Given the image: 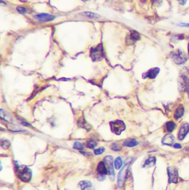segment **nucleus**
<instances>
[{
    "label": "nucleus",
    "instance_id": "f257e3e1",
    "mask_svg": "<svg viewBox=\"0 0 189 190\" xmlns=\"http://www.w3.org/2000/svg\"><path fill=\"white\" fill-rule=\"evenodd\" d=\"M17 176L21 181L28 182L32 178V171L26 166H20L17 169Z\"/></svg>",
    "mask_w": 189,
    "mask_h": 190
},
{
    "label": "nucleus",
    "instance_id": "f03ea898",
    "mask_svg": "<svg viewBox=\"0 0 189 190\" xmlns=\"http://www.w3.org/2000/svg\"><path fill=\"white\" fill-rule=\"evenodd\" d=\"M90 57L93 61L101 60L104 57V51L102 45L99 44L96 47L92 48L90 51Z\"/></svg>",
    "mask_w": 189,
    "mask_h": 190
},
{
    "label": "nucleus",
    "instance_id": "7ed1b4c3",
    "mask_svg": "<svg viewBox=\"0 0 189 190\" xmlns=\"http://www.w3.org/2000/svg\"><path fill=\"white\" fill-rule=\"evenodd\" d=\"M110 129L112 132L117 135H121V133L125 129L124 123L120 120H116L110 123Z\"/></svg>",
    "mask_w": 189,
    "mask_h": 190
},
{
    "label": "nucleus",
    "instance_id": "20e7f679",
    "mask_svg": "<svg viewBox=\"0 0 189 190\" xmlns=\"http://www.w3.org/2000/svg\"><path fill=\"white\" fill-rule=\"evenodd\" d=\"M128 159L127 160V162L126 161L125 162L124 166L121 170V171L118 174V185L120 187L123 186L125 181V179L126 177L128 167H129V164H130V162L131 161L130 160H128Z\"/></svg>",
    "mask_w": 189,
    "mask_h": 190
},
{
    "label": "nucleus",
    "instance_id": "39448f33",
    "mask_svg": "<svg viewBox=\"0 0 189 190\" xmlns=\"http://www.w3.org/2000/svg\"><path fill=\"white\" fill-rule=\"evenodd\" d=\"M104 162L107 167L110 178L114 180V171L113 167V158L111 156H107L104 158Z\"/></svg>",
    "mask_w": 189,
    "mask_h": 190
},
{
    "label": "nucleus",
    "instance_id": "423d86ee",
    "mask_svg": "<svg viewBox=\"0 0 189 190\" xmlns=\"http://www.w3.org/2000/svg\"><path fill=\"white\" fill-rule=\"evenodd\" d=\"M173 60L177 64H183L187 60V58L181 51H179L178 52L173 53L172 55Z\"/></svg>",
    "mask_w": 189,
    "mask_h": 190
},
{
    "label": "nucleus",
    "instance_id": "0eeeda50",
    "mask_svg": "<svg viewBox=\"0 0 189 190\" xmlns=\"http://www.w3.org/2000/svg\"><path fill=\"white\" fill-rule=\"evenodd\" d=\"M169 175V182L177 183L178 180V173L177 170L174 167H169L168 169Z\"/></svg>",
    "mask_w": 189,
    "mask_h": 190
},
{
    "label": "nucleus",
    "instance_id": "6e6552de",
    "mask_svg": "<svg viewBox=\"0 0 189 190\" xmlns=\"http://www.w3.org/2000/svg\"><path fill=\"white\" fill-rule=\"evenodd\" d=\"M189 132V123H186L181 126L178 134V138L179 140H182L185 138L186 135Z\"/></svg>",
    "mask_w": 189,
    "mask_h": 190
},
{
    "label": "nucleus",
    "instance_id": "1a4fd4ad",
    "mask_svg": "<svg viewBox=\"0 0 189 190\" xmlns=\"http://www.w3.org/2000/svg\"><path fill=\"white\" fill-rule=\"evenodd\" d=\"M159 72H160V69L159 68L155 67V68L151 69L144 75V78H149L151 79L155 78L157 76Z\"/></svg>",
    "mask_w": 189,
    "mask_h": 190
},
{
    "label": "nucleus",
    "instance_id": "9d476101",
    "mask_svg": "<svg viewBox=\"0 0 189 190\" xmlns=\"http://www.w3.org/2000/svg\"><path fill=\"white\" fill-rule=\"evenodd\" d=\"M35 17L37 20L42 21L43 22L51 21L54 19V17L47 13H40V14L37 15Z\"/></svg>",
    "mask_w": 189,
    "mask_h": 190
},
{
    "label": "nucleus",
    "instance_id": "9b49d317",
    "mask_svg": "<svg viewBox=\"0 0 189 190\" xmlns=\"http://www.w3.org/2000/svg\"><path fill=\"white\" fill-rule=\"evenodd\" d=\"M175 141V138L173 135L168 134L162 139V143L164 145L170 146L173 145Z\"/></svg>",
    "mask_w": 189,
    "mask_h": 190
},
{
    "label": "nucleus",
    "instance_id": "f8f14e48",
    "mask_svg": "<svg viewBox=\"0 0 189 190\" xmlns=\"http://www.w3.org/2000/svg\"><path fill=\"white\" fill-rule=\"evenodd\" d=\"M97 171L101 175L107 174H108V169L105 165L104 162H100L97 166Z\"/></svg>",
    "mask_w": 189,
    "mask_h": 190
},
{
    "label": "nucleus",
    "instance_id": "ddd939ff",
    "mask_svg": "<svg viewBox=\"0 0 189 190\" xmlns=\"http://www.w3.org/2000/svg\"><path fill=\"white\" fill-rule=\"evenodd\" d=\"M184 113V108L183 106L180 105L178 106L177 109H176L174 117L176 120H177V119L181 118L183 116Z\"/></svg>",
    "mask_w": 189,
    "mask_h": 190
},
{
    "label": "nucleus",
    "instance_id": "4468645a",
    "mask_svg": "<svg viewBox=\"0 0 189 190\" xmlns=\"http://www.w3.org/2000/svg\"><path fill=\"white\" fill-rule=\"evenodd\" d=\"M130 39L132 42H136L137 41H139L140 39V36L139 33H138L136 31H132L130 36Z\"/></svg>",
    "mask_w": 189,
    "mask_h": 190
},
{
    "label": "nucleus",
    "instance_id": "2eb2a0df",
    "mask_svg": "<svg viewBox=\"0 0 189 190\" xmlns=\"http://www.w3.org/2000/svg\"><path fill=\"white\" fill-rule=\"evenodd\" d=\"M176 124L173 121H169L166 122L165 127L168 132H172L175 128Z\"/></svg>",
    "mask_w": 189,
    "mask_h": 190
},
{
    "label": "nucleus",
    "instance_id": "dca6fc26",
    "mask_svg": "<svg viewBox=\"0 0 189 190\" xmlns=\"http://www.w3.org/2000/svg\"><path fill=\"white\" fill-rule=\"evenodd\" d=\"M123 145L125 146H126V147H134V146H136L138 145V142L135 140H128V141H126L124 142Z\"/></svg>",
    "mask_w": 189,
    "mask_h": 190
},
{
    "label": "nucleus",
    "instance_id": "f3484780",
    "mask_svg": "<svg viewBox=\"0 0 189 190\" xmlns=\"http://www.w3.org/2000/svg\"><path fill=\"white\" fill-rule=\"evenodd\" d=\"M79 185L81 187V190H85L87 188L90 187L92 186V183L87 181H83L79 182Z\"/></svg>",
    "mask_w": 189,
    "mask_h": 190
},
{
    "label": "nucleus",
    "instance_id": "a211bd4d",
    "mask_svg": "<svg viewBox=\"0 0 189 190\" xmlns=\"http://www.w3.org/2000/svg\"><path fill=\"white\" fill-rule=\"evenodd\" d=\"M115 167L117 170H119L123 166V161L121 158L118 157L116 158L115 162H114Z\"/></svg>",
    "mask_w": 189,
    "mask_h": 190
},
{
    "label": "nucleus",
    "instance_id": "6ab92c4d",
    "mask_svg": "<svg viewBox=\"0 0 189 190\" xmlns=\"http://www.w3.org/2000/svg\"><path fill=\"white\" fill-rule=\"evenodd\" d=\"M84 15H85V16L88 17L89 18H97L99 17L98 15L94 13L90 12H84Z\"/></svg>",
    "mask_w": 189,
    "mask_h": 190
},
{
    "label": "nucleus",
    "instance_id": "aec40b11",
    "mask_svg": "<svg viewBox=\"0 0 189 190\" xmlns=\"http://www.w3.org/2000/svg\"><path fill=\"white\" fill-rule=\"evenodd\" d=\"M155 161H156V160H155V157H149V158L145 161V165H144V166L152 165L154 164V163H155Z\"/></svg>",
    "mask_w": 189,
    "mask_h": 190
},
{
    "label": "nucleus",
    "instance_id": "412c9836",
    "mask_svg": "<svg viewBox=\"0 0 189 190\" xmlns=\"http://www.w3.org/2000/svg\"><path fill=\"white\" fill-rule=\"evenodd\" d=\"M86 145L89 149H94L97 146V142L94 140H89L87 142Z\"/></svg>",
    "mask_w": 189,
    "mask_h": 190
},
{
    "label": "nucleus",
    "instance_id": "4be33fe9",
    "mask_svg": "<svg viewBox=\"0 0 189 190\" xmlns=\"http://www.w3.org/2000/svg\"><path fill=\"white\" fill-rule=\"evenodd\" d=\"M73 147H74V148L75 149L78 150H83V148H84V146H83V145L82 143L78 142H75L74 144Z\"/></svg>",
    "mask_w": 189,
    "mask_h": 190
},
{
    "label": "nucleus",
    "instance_id": "5701e85b",
    "mask_svg": "<svg viewBox=\"0 0 189 190\" xmlns=\"http://www.w3.org/2000/svg\"><path fill=\"white\" fill-rule=\"evenodd\" d=\"M10 146V142L7 140H2L1 141V146L4 149H7Z\"/></svg>",
    "mask_w": 189,
    "mask_h": 190
},
{
    "label": "nucleus",
    "instance_id": "b1692460",
    "mask_svg": "<svg viewBox=\"0 0 189 190\" xmlns=\"http://www.w3.org/2000/svg\"><path fill=\"white\" fill-rule=\"evenodd\" d=\"M17 11L19 12L21 14H24L27 12V10L26 8H24V7H21V6H18L17 7Z\"/></svg>",
    "mask_w": 189,
    "mask_h": 190
},
{
    "label": "nucleus",
    "instance_id": "393cba45",
    "mask_svg": "<svg viewBox=\"0 0 189 190\" xmlns=\"http://www.w3.org/2000/svg\"><path fill=\"white\" fill-rule=\"evenodd\" d=\"M105 151V149L103 147H101L97 150L94 151V153L96 155H101Z\"/></svg>",
    "mask_w": 189,
    "mask_h": 190
},
{
    "label": "nucleus",
    "instance_id": "a878e982",
    "mask_svg": "<svg viewBox=\"0 0 189 190\" xmlns=\"http://www.w3.org/2000/svg\"><path fill=\"white\" fill-rule=\"evenodd\" d=\"M112 149L114 150V151H119V150H121V148L120 146L118 144L114 143L112 146Z\"/></svg>",
    "mask_w": 189,
    "mask_h": 190
},
{
    "label": "nucleus",
    "instance_id": "bb28decb",
    "mask_svg": "<svg viewBox=\"0 0 189 190\" xmlns=\"http://www.w3.org/2000/svg\"><path fill=\"white\" fill-rule=\"evenodd\" d=\"M177 1L182 5H184L186 3L187 0H177Z\"/></svg>",
    "mask_w": 189,
    "mask_h": 190
},
{
    "label": "nucleus",
    "instance_id": "cd10ccee",
    "mask_svg": "<svg viewBox=\"0 0 189 190\" xmlns=\"http://www.w3.org/2000/svg\"><path fill=\"white\" fill-rule=\"evenodd\" d=\"M174 147L175 148V149H180L181 148V146L179 144V143H175L174 145Z\"/></svg>",
    "mask_w": 189,
    "mask_h": 190
},
{
    "label": "nucleus",
    "instance_id": "c85d7f7f",
    "mask_svg": "<svg viewBox=\"0 0 189 190\" xmlns=\"http://www.w3.org/2000/svg\"><path fill=\"white\" fill-rule=\"evenodd\" d=\"M182 25L185 26H187V27H189V24H182Z\"/></svg>",
    "mask_w": 189,
    "mask_h": 190
},
{
    "label": "nucleus",
    "instance_id": "c756f323",
    "mask_svg": "<svg viewBox=\"0 0 189 190\" xmlns=\"http://www.w3.org/2000/svg\"><path fill=\"white\" fill-rule=\"evenodd\" d=\"M188 53H189V44H188Z\"/></svg>",
    "mask_w": 189,
    "mask_h": 190
},
{
    "label": "nucleus",
    "instance_id": "7c9ffc66",
    "mask_svg": "<svg viewBox=\"0 0 189 190\" xmlns=\"http://www.w3.org/2000/svg\"><path fill=\"white\" fill-rule=\"evenodd\" d=\"M82 1H89V0H82Z\"/></svg>",
    "mask_w": 189,
    "mask_h": 190
}]
</instances>
